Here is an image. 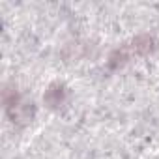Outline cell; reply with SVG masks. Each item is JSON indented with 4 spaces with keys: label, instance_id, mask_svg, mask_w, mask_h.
<instances>
[{
    "label": "cell",
    "instance_id": "6da1fadb",
    "mask_svg": "<svg viewBox=\"0 0 159 159\" xmlns=\"http://www.w3.org/2000/svg\"><path fill=\"white\" fill-rule=\"evenodd\" d=\"M155 49H157V39H155L152 34H139L137 38L129 39L127 43L116 47V49L109 54L107 66H109V69H112V71L122 69V67H124L127 62H131L133 58H137V56H148V54H152Z\"/></svg>",
    "mask_w": 159,
    "mask_h": 159
},
{
    "label": "cell",
    "instance_id": "7a4b0ae2",
    "mask_svg": "<svg viewBox=\"0 0 159 159\" xmlns=\"http://www.w3.org/2000/svg\"><path fill=\"white\" fill-rule=\"evenodd\" d=\"M2 105H4V112L6 116L13 122V124H28L32 122L36 109L34 103L25 101L21 92L15 88V84H4L2 90Z\"/></svg>",
    "mask_w": 159,
    "mask_h": 159
},
{
    "label": "cell",
    "instance_id": "3957f363",
    "mask_svg": "<svg viewBox=\"0 0 159 159\" xmlns=\"http://www.w3.org/2000/svg\"><path fill=\"white\" fill-rule=\"evenodd\" d=\"M67 98H69V88H67L64 83H58V81H56V83H51V84L47 86V90H45V94H43V103H45L49 109L56 111V109H60V107L66 105Z\"/></svg>",
    "mask_w": 159,
    "mask_h": 159
}]
</instances>
